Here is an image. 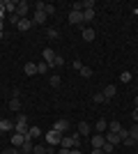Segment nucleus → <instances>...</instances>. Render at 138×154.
<instances>
[{"label": "nucleus", "mask_w": 138, "mask_h": 154, "mask_svg": "<svg viewBox=\"0 0 138 154\" xmlns=\"http://www.w3.org/2000/svg\"><path fill=\"white\" fill-rule=\"evenodd\" d=\"M0 154H21L19 147H12V149H5V152H0Z\"/></svg>", "instance_id": "39"}, {"label": "nucleus", "mask_w": 138, "mask_h": 154, "mask_svg": "<svg viewBox=\"0 0 138 154\" xmlns=\"http://www.w3.org/2000/svg\"><path fill=\"white\" fill-rule=\"evenodd\" d=\"M16 28H19L21 32H26V30H30V28H32V21H30V19H21Z\"/></svg>", "instance_id": "16"}, {"label": "nucleus", "mask_w": 138, "mask_h": 154, "mask_svg": "<svg viewBox=\"0 0 138 154\" xmlns=\"http://www.w3.org/2000/svg\"><path fill=\"white\" fill-rule=\"evenodd\" d=\"M129 138H133V140H138V124H133V127L129 129Z\"/></svg>", "instance_id": "31"}, {"label": "nucleus", "mask_w": 138, "mask_h": 154, "mask_svg": "<svg viewBox=\"0 0 138 154\" xmlns=\"http://www.w3.org/2000/svg\"><path fill=\"white\" fill-rule=\"evenodd\" d=\"M48 83H51V88H60V83H62V78H60V76H55V74H53V76L48 78Z\"/></svg>", "instance_id": "26"}, {"label": "nucleus", "mask_w": 138, "mask_h": 154, "mask_svg": "<svg viewBox=\"0 0 138 154\" xmlns=\"http://www.w3.org/2000/svg\"><path fill=\"white\" fill-rule=\"evenodd\" d=\"M97 134H106V129H108V124H106V120H97Z\"/></svg>", "instance_id": "23"}, {"label": "nucleus", "mask_w": 138, "mask_h": 154, "mask_svg": "<svg viewBox=\"0 0 138 154\" xmlns=\"http://www.w3.org/2000/svg\"><path fill=\"white\" fill-rule=\"evenodd\" d=\"M37 136H41V129L37 127V124H32V127L28 129V134H26V140H32V138H37Z\"/></svg>", "instance_id": "10"}, {"label": "nucleus", "mask_w": 138, "mask_h": 154, "mask_svg": "<svg viewBox=\"0 0 138 154\" xmlns=\"http://www.w3.org/2000/svg\"><path fill=\"white\" fill-rule=\"evenodd\" d=\"M32 154H48V147H44V145H35Z\"/></svg>", "instance_id": "27"}, {"label": "nucleus", "mask_w": 138, "mask_h": 154, "mask_svg": "<svg viewBox=\"0 0 138 154\" xmlns=\"http://www.w3.org/2000/svg\"><path fill=\"white\" fill-rule=\"evenodd\" d=\"M30 154H32V152H30Z\"/></svg>", "instance_id": "48"}, {"label": "nucleus", "mask_w": 138, "mask_h": 154, "mask_svg": "<svg viewBox=\"0 0 138 154\" xmlns=\"http://www.w3.org/2000/svg\"><path fill=\"white\" fill-rule=\"evenodd\" d=\"M9 110H14V113H19V110H21V99H19V92H14V97L9 99Z\"/></svg>", "instance_id": "6"}, {"label": "nucleus", "mask_w": 138, "mask_h": 154, "mask_svg": "<svg viewBox=\"0 0 138 154\" xmlns=\"http://www.w3.org/2000/svg\"><path fill=\"white\" fill-rule=\"evenodd\" d=\"M101 92H104V97H106V101H111L113 97L118 94V88H115V85H106V88H104V90H101Z\"/></svg>", "instance_id": "8"}, {"label": "nucleus", "mask_w": 138, "mask_h": 154, "mask_svg": "<svg viewBox=\"0 0 138 154\" xmlns=\"http://www.w3.org/2000/svg\"><path fill=\"white\" fill-rule=\"evenodd\" d=\"M104 143H106V136L104 134L92 136V147H104Z\"/></svg>", "instance_id": "13"}, {"label": "nucleus", "mask_w": 138, "mask_h": 154, "mask_svg": "<svg viewBox=\"0 0 138 154\" xmlns=\"http://www.w3.org/2000/svg\"><path fill=\"white\" fill-rule=\"evenodd\" d=\"M28 12H30V5H28L26 0H21L19 7H16V16L19 19H28Z\"/></svg>", "instance_id": "5"}, {"label": "nucleus", "mask_w": 138, "mask_h": 154, "mask_svg": "<svg viewBox=\"0 0 138 154\" xmlns=\"http://www.w3.org/2000/svg\"><path fill=\"white\" fill-rule=\"evenodd\" d=\"M53 129H55L58 134L67 136V134H69V120H65V117H62V120H55V124H53Z\"/></svg>", "instance_id": "4"}, {"label": "nucleus", "mask_w": 138, "mask_h": 154, "mask_svg": "<svg viewBox=\"0 0 138 154\" xmlns=\"http://www.w3.org/2000/svg\"><path fill=\"white\" fill-rule=\"evenodd\" d=\"M23 71H26V76H35L37 74V62H26Z\"/></svg>", "instance_id": "15"}, {"label": "nucleus", "mask_w": 138, "mask_h": 154, "mask_svg": "<svg viewBox=\"0 0 138 154\" xmlns=\"http://www.w3.org/2000/svg\"><path fill=\"white\" fill-rule=\"evenodd\" d=\"M94 19V9H83V23H90Z\"/></svg>", "instance_id": "22"}, {"label": "nucleus", "mask_w": 138, "mask_h": 154, "mask_svg": "<svg viewBox=\"0 0 138 154\" xmlns=\"http://www.w3.org/2000/svg\"><path fill=\"white\" fill-rule=\"evenodd\" d=\"M81 76L90 78V76H92V69H90V67H83V69H81Z\"/></svg>", "instance_id": "35"}, {"label": "nucleus", "mask_w": 138, "mask_h": 154, "mask_svg": "<svg viewBox=\"0 0 138 154\" xmlns=\"http://www.w3.org/2000/svg\"><path fill=\"white\" fill-rule=\"evenodd\" d=\"M5 30V21H0V32Z\"/></svg>", "instance_id": "44"}, {"label": "nucleus", "mask_w": 138, "mask_h": 154, "mask_svg": "<svg viewBox=\"0 0 138 154\" xmlns=\"http://www.w3.org/2000/svg\"><path fill=\"white\" fill-rule=\"evenodd\" d=\"M131 120H133V124H138V108H133V113H131Z\"/></svg>", "instance_id": "41"}, {"label": "nucleus", "mask_w": 138, "mask_h": 154, "mask_svg": "<svg viewBox=\"0 0 138 154\" xmlns=\"http://www.w3.org/2000/svg\"><path fill=\"white\" fill-rule=\"evenodd\" d=\"M60 140H62V134H58L55 129H51V131L46 134V143H48V147H55V145H60Z\"/></svg>", "instance_id": "3"}, {"label": "nucleus", "mask_w": 138, "mask_h": 154, "mask_svg": "<svg viewBox=\"0 0 138 154\" xmlns=\"http://www.w3.org/2000/svg\"><path fill=\"white\" fill-rule=\"evenodd\" d=\"M62 64H65V58H62V55H55V60H53L51 67H62Z\"/></svg>", "instance_id": "32"}, {"label": "nucleus", "mask_w": 138, "mask_h": 154, "mask_svg": "<svg viewBox=\"0 0 138 154\" xmlns=\"http://www.w3.org/2000/svg\"><path fill=\"white\" fill-rule=\"evenodd\" d=\"M28 129H30V124H28V117L23 115V113H19V115H16V122H14V131L26 136V134H28Z\"/></svg>", "instance_id": "1"}, {"label": "nucleus", "mask_w": 138, "mask_h": 154, "mask_svg": "<svg viewBox=\"0 0 138 154\" xmlns=\"http://www.w3.org/2000/svg\"><path fill=\"white\" fill-rule=\"evenodd\" d=\"M81 35H83V39H85V42H92V39H94V30H92V28H83V32H81Z\"/></svg>", "instance_id": "20"}, {"label": "nucleus", "mask_w": 138, "mask_h": 154, "mask_svg": "<svg viewBox=\"0 0 138 154\" xmlns=\"http://www.w3.org/2000/svg\"><path fill=\"white\" fill-rule=\"evenodd\" d=\"M122 143H124L127 147H131V145H136V140H133V138H129V136H127V138H124V140H122Z\"/></svg>", "instance_id": "38"}, {"label": "nucleus", "mask_w": 138, "mask_h": 154, "mask_svg": "<svg viewBox=\"0 0 138 154\" xmlns=\"http://www.w3.org/2000/svg\"><path fill=\"white\" fill-rule=\"evenodd\" d=\"M0 134H2V129H0Z\"/></svg>", "instance_id": "47"}, {"label": "nucleus", "mask_w": 138, "mask_h": 154, "mask_svg": "<svg viewBox=\"0 0 138 154\" xmlns=\"http://www.w3.org/2000/svg\"><path fill=\"white\" fill-rule=\"evenodd\" d=\"M44 12H46V16H53V14H55V7H53V5H46Z\"/></svg>", "instance_id": "34"}, {"label": "nucleus", "mask_w": 138, "mask_h": 154, "mask_svg": "<svg viewBox=\"0 0 138 154\" xmlns=\"http://www.w3.org/2000/svg\"><path fill=\"white\" fill-rule=\"evenodd\" d=\"M0 122H2V117H0Z\"/></svg>", "instance_id": "46"}, {"label": "nucleus", "mask_w": 138, "mask_h": 154, "mask_svg": "<svg viewBox=\"0 0 138 154\" xmlns=\"http://www.w3.org/2000/svg\"><path fill=\"white\" fill-rule=\"evenodd\" d=\"M101 149H104V154H111L113 149H115V145H111V143H104V147H101Z\"/></svg>", "instance_id": "33"}, {"label": "nucleus", "mask_w": 138, "mask_h": 154, "mask_svg": "<svg viewBox=\"0 0 138 154\" xmlns=\"http://www.w3.org/2000/svg\"><path fill=\"white\" fill-rule=\"evenodd\" d=\"M26 143V136L23 134H16V131H12V147H21Z\"/></svg>", "instance_id": "7"}, {"label": "nucleus", "mask_w": 138, "mask_h": 154, "mask_svg": "<svg viewBox=\"0 0 138 154\" xmlns=\"http://www.w3.org/2000/svg\"><path fill=\"white\" fill-rule=\"evenodd\" d=\"M120 129H122V124H120L118 120H113V122L108 124V131H113V134H120Z\"/></svg>", "instance_id": "24"}, {"label": "nucleus", "mask_w": 138, "mask_h": 154, "mask_svg": "<svg viewBox=\"0 0 138 154\" xmlns=\"http://www.w3.org/2000/svg\"><path fill=\"white\" fill-rule=\"evenodd\" d=\"M120 81H122V83H129V81H131V71H122V74H120Z\"/></svg>", "instance_id": "29"}, {"label": "nucleus", "mask_w": 138, "mask_h": 154, "mask_svg": "<svg viewBox=\"0 0 138 154\" xmlns=\"http://www.w3.org/2000/svg\"><path fill=\"white\" fill-rule=\"evenodd\" d=\"M90 154H104V149H101V147H92Z\"/></svg>", "instance_id": "42"}, {"label": "nucleus", "mask_w": 138, "mask_h": 154, "mask_svg": "<svg viewBox=\"0 0 138 154\" xmlns=\"http://www.w3.org/2000/svg\"><path fill=\"white\" fill-rule=\"evenodd\" d=\"M32 147H35L32 140H26L23 145H21V154H30V152H32Z\"/></svg>", "instance_id": "21"}, {"label": "nucleus", "mask_w": 138, "mask_h": 154, "mask_svg": "<svg viewBox=\"0 0 138 154\" xmlns=\"http://www.w3.org/2000/svg\"><path fill=\"white\" fill-rule=\"evenodd\" d=\"M92 101H94V103H104L106 101L104 92H94V94H92Z\"/></svg>", "instance_id": "25"}, {"label": "nucleus", "mask_w": 138, "mask_h": 154, "mask_svg": "<svg viewBox=\"0 0 138 154\" xmlns=\"http://www.w3.org/2000/svg\"><path fill=\"white\" fill-rule=\"evenodd\" d=\"M9 21H12V26H19V16H16V14H12V16H9Z\"/></svg>", "instance_id": "40"}, {"label": "nucleus", "mask_w": 138, "mask_h": 154, "mask_svg": "<svg viewBox=\"0 0 138 154\" xmlns=\"http://www.w3.org/2000/svg\"><path fill=\"white\" fill-rule=\"evenodd\" d=\"M46 19H48L46 12H35L32 14V23H46Z\"/></svg>", "instance_id": "17"}, {"label": "nucleus", "mask_w": 138, "mask_h": 154, "mask_svg": "<svg viewBox=\"0 0 138 154\" xmlns=\"http://www.w3.org/2000/svg\"><path fill=\"white\" fill-rule=\"evenodd\" d=\"M16 7H19V2H14V0H5V12L12 16V14H16Z\"/></svg>", "instance_id": "14"}, {"label": "nucleus", "mask_w": 138, "mask_h": 154, "mask_svg": "<svg viewBox=\"0 0 138 154\" xmlns=\"http://www.w3.org/2000/svg\"><path fill=\"white\" fill-rule=\"evenodd\" d=\"M72 67H74L76 71H81V69H83V62H81V60H74V62H72Z\"/></svg>", "instance_id": "36"}, {"label": "nucleus", "mask_w": 138, "mask_h": 154, "mask_svg": "<svg viewBox=\"0 0 138 154\" xmlns=\"http://www.w3.org/2000/svg\"><path fill=\"white\" fill-rule=\"evenodd\" d=\"M69 154H83V152H81L78 147H72V149H69Z\"/></svg>", "instance_id": "43"}, {"label": "nucleus", "mask_w": 138, "mask_h": 154, "mask_svg": "<svg viewBox=\"0 0 138 154\" xmlns=\"http://www.w3.org/2000/svg\"><path fill=\"white\" fill-rule=\"evenodd\" d=\"M46 37H48V39H58V37H60V32L55 30V28H48V30H46Z\"/></svg>", "instance_id": "28"}, {"label": "nucleus", "mask_w": 138, "mask_h": 154, "mask_svg": "<svg viewBox=\"0 0 138 154\" xmlns=\"http://www.w3.org/2000/svg\"><path fill=\"white\" fill-rule=\"evenodd\" d=\"M81 145V136L74 134V136H62V140H60V147L65 149H72V147H78Z\"/></svg>", "instance_id": "2"}, {"label": "nucleus", "mask_w": 138, "mask_h": 154, "mask_svg": "<svg viewBox=\"0 0 138 154\" xmlns=\"http://www.w3.org/2000/svg\"><path fill=\"white\" fill-rule=\"evenodd\" d=\"M48 71V64L46 62H37V74H46Z\"/></svg>", "instance_id": "30"}, {"label": "nucleus", "mask_w": 138, "mask_h": 154, "mask_svg": "<svg viewBox=\"0 0 138 154\" xmlns=\"http://www.w3.org/2000/svg\"><path fill=\"white\" fill-rule=\"evenodd\" d=\"M5 0H0V21H2V19H5Z\"/></svg>", "instance_id": "37"}, {"label": "nucleus", "mask_w": 138, "mask_h": 154, "mask_svg": "<svg viewBox=\"0 0 138 154\" xmlns=\"http://www.w3.org/2000/svg\"><path fill=\"white\" fill-rule=\"evenodd\" d=\"M90 124L87 122H78V136H90Z\"/></svg>", "instance_id": "18"}, {"label": "nucleus", "mask_w": 138, "mask_h": 154, "mask_svg": "<svg viewBox=\"0 0 138 154\" xmlns=\"http://www.w3.org/2000/svg\"><path fill=\"white\" fill-rule=\"evenodd\" d=\"M106 136V143H111V145H118V143H122V138H120V134H113V131H108Z\"/></svg>", "instance_id": "12"}, {"label": "nucleus", "mask_w": 138, "mask_h": 154, "mask_svg": "<svg viewBox=\"0 0 138 154\" xmlns=\"http://www.w3.org/2000/svg\"><path fill=\"white\" fill-rule=\"evenodd\" d=\"M133 106H136V108H138V97H136V99H133Z\"/></svg>", "instance_id": "45"}, {"label": "nucleus", "mask_w": 138, "mask_h": 154, "mask_svg": "<svg viewBox=\"0 0 138 154\" xmlns=\"http://www.w3.org/2000/svg\"><path fill=\"white\" fill-rule=\"evenodd\" d=\"M69 23H76V26H78V23H83V12L72 9V12H69Z\"/></svg>", "instance_id": "9"}, {"label": "nucleus", "mask_w": 138, "mask_h": 154, "mask_svg": "<svg viewBox=\"0 0 138 154\" xmlns=\"http://www.w3.org/2000/svg\"><path fill=\"white\" fill-rule=\"evenodd\" d=\"M0 129H2V131H14V122H12V120H5V117H2Z\"/></svg>", "instance_id": "19"}, {"label": "nucleus", "mask_w": 138, "mask_h": 154, "mask_svg": "<svg viewBox=\"0 0 138 154\" xmlns=\"http://www.w3.org/2000/svg\"><path fill=\"white\" fill-rule=\"evenodd\" d=\"M41 55H44V62L48 64V67H51V64H53V60H55V55H58V53H55V51H51V48H44V53H41Z\"/></svg>", "instance_id": "11"}]
</instances>
